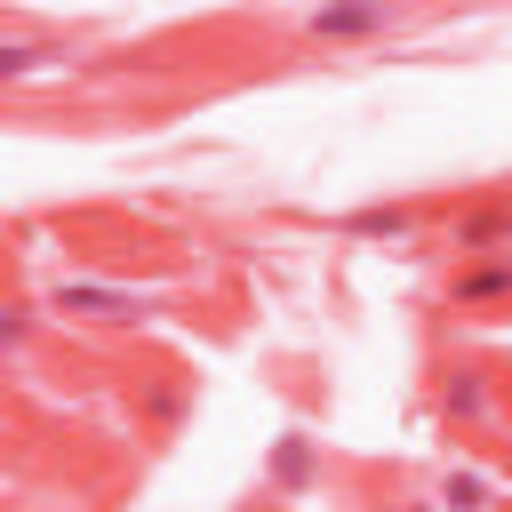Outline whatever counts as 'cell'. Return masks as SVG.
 <instances>
[{"mask_svg": "<svg viewBox=\"0 0 512 512\" xmlns=\"http://www.w3.org/2000/svg\"><path fill=\"white\" fill-rule=\"evenodd\" d=\"M480 496H488V488H480L472 472H456V480H448V504H480Z\"/></svg>", "mask_w": 512, "mask_h": 512, "instance_id": "ba28073f", "label": "cell"}, {"mask_svg": "<svg viewBox=\"0 0 512 512\" xmlns=\"http://www.w3.org/2000/svg\"><path fill=\"white\" fill-rule=\"evenodd\" d=\"M304 32L312 40H360V32H384V8H312Z\"/></svg>", "mask_w": 512, "mask_h": 512, "instance_id": "6da1fadb", "label": "cell"}, {"mask_svg": "<svg viewBox=\"0 0 512 512\" xmlns=\"http://www.w3.org/2000/svg\"><path fill=\"white\" fill-rule=\"evenodd\" d=\"M352 232H368V240H400V232H408V216H400V208H360V216H352Z\"/></svg>", "mask_w": 512, "mask_h": 512, "instance_id": "5b68a950", "label": "cell"}, {"mask_svg": "<svg viewBox=\"0 0 512 512\" xmlns=\"http://www.w3.org/2000/svg\"><path fill=\"white\" fill-rule=\"evenodd\" d=\"M24 336V312H0V344H16Z\"/></svg>", "mask_w": 512, "mask_h": 512, "instance_id": "9c48e42d", "label": "cell"}, {"mask_svg": "<svg viewBox=\"0 0 512 512\" xmlns=\"http://www.w3.org/2000/svg\"><path fill=\"white\" fill-rule=\"evenodd\" d=\"M32 64H48V48H40V40H0V80H24Z\"/></svg>", "mask_w": 512, "mask_h": 512, "instance_id": "277c9868", "label": "cell"}, {"mask_svg": "<svg viewBox=\"0 0 512 512\" xmlns=\"http://www.w3.org/2000/svg\"><path fill=\"white\" fill-rule=\"evenodd\" d=\"M448 408H456V416H480V384H472V376H456V392H448Z\"/></svg>", "mask_w": 512, "mask_h": 512, "instance_id": "52a82bcc", "label": "cell"}, {"mask_svg": "<svg viewBox=\"0 0 512 512\" xmlns=\"http://www.w3.org/2000/svg\"><path fill=\"white\" fill-rule=\"evenodd\" d=\"M272 472H280L288 488H304V472H312V456H304V440H296V432L280 440V456H272Z\"/></svg>", "mask_w": 512, "mask_h": 512, "instance_id": "8992f818", "label": "cell"}, {"mask_svg": "<svg viewBox=\"0 0 512 512\" xmlns=\"http://www.w3.org/2000/svg\"><path fill=\"white\" fill-rule=\"evenodd\" d=\"M512 288V256H496V264H472V272H456V296L464 304H480V296H504Z\"/></svg>", "mask_w": 512, "mask_h": 512, "instance_id": "7a4b0ae2", "label": "cell"}, {"mask_svg": "<svg viewBox=\"0 0 512 512\" xmlns=\"http://www.w3.org/2000/svg\"><path fill=\"white\" fill-rule=\"evenodd\" d=\"M488 240H512V200H504V208L464 216V248H488Z\"/></svg>", "mask_w": 512, "mask_h": 512, "instance_id": "3957f363", "label": "cell"}]
</instances>
